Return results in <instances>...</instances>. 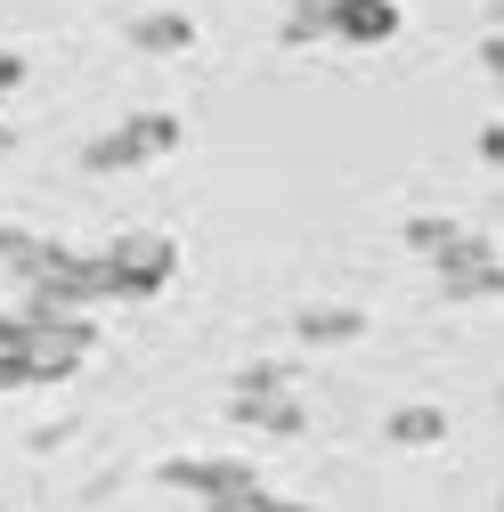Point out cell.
Returning <instances> with one entry per match:
<instances>
[{
  "label": "cell",
  "instance_id": "1",
  "mask_svg": "<svg viewBox=\"0 0 504 512\" xmlns=\"http://www.w3.org/2000/svg\"><path fill=\"white\" fill-rule=\"evenodd\" d=\"M171 147H179V114L139 106V114H122L114 131H98L82 147V171H139V163H163Z\"/></svg>",
  "mask_w": 504,
  "mask_h": 512
},
{
  "label": "cell",
  "instance_id": "2",
  "mask_svg": "<svg viewBox=\"0 0 504 512\" xmlns=\"http://www.w3.org/2000/svg\"><path fill=\"white\" fill-rule=\"evenodd\" d=\"M98 269H106V301H155L179 277V244L171 236H114L98 252Z\"/></svg>",
  "mask_w": 504,
  "mask_h": 512
},
{
  "label": "cell",
  "instance_id": "3",
  "mask_svg": "<svg viewBox=\"0 0 504 512\" xmlns=\"http://www.w3.org/2000/svg\"><path fill=\"white\" fill-rule=\"evenodd\" d=\"M439 293H448V301H496V293H504L496 236L456 228V236H448V252H439Z\"/></svg>",
  "mask_w": 504,
  "mask_h": 512
},
{
  "label": "cell",
  "instance_id": "4",
  "mask_svg": "<svg viewBox=\"0 0 504 512\" xmlns=\"http://www.w3.org/2000/svg\"><path fill=\"white\" fill-rule=\"evenodd\" d=\"M252 480H261V472H252V464H236V456H171V464H163V488L196 496V504L236 496V488H252Z\"/></svg>",
  "mask_w": 504,
  "mask_h": 512
},
{
  "label": "cell",
  "instance_id": "5",
  "mask_svg": "<svg viewBox=\"0 0 504 512\" xmlns=\"http://www.w3.org/2000/svg\"><path fill=\"white\" fill-rule=\"evenodd\" d=\"M74 252L66 236H33V228H0V269H17L25 285H49V277H66L74 269Z\"/></svg>",
  "mask_w": 504,
  "mask_h": 512
},
{
  "label": "cell",
  "instance_id": "6",
  "mask_svg": "<svg viewBox=\"0 0 504 512\" xmlns=\"http://www.w3.org/2000/svg\"><path fill=\"white\" fill-rule=\"evenodd\" d=\"M326 33L350 41V49H383L399 33V9L391 0H326Z\"/></svg>",
  "mask_w": 504,
  "mask_h": 512
},
{
  "label": "cell",
  "instance_id": "7",
  "mask_svg": "<svg viewBox=\"0 0 504 512\" xmlns=\"http://www.w3.org/2000/svg\"><path fill=\"white\" fill-rule=\"evenodd\" d=\"M122 33H131V49H147V57H179L187 41H196V17L187 9H139Z\"/></svg>",
  "mask_w": 504,
  "mask_h": 512
},
{
  "label": "cell",
  "instance_id": "8",
  "mask_svg": "<svg viewBox=\"0 0 504 512\" xmlns=\"http://www.w3.org/2000/svg\"><path fill=\"white\" fill-rule=\"evenodd\" d=\"M252 399H293V366H285V358H252V366H236L228 407H252Z\"/></svg>",
  "mask_w": 504,
  "mask_h": 512
},
{
  "label": "cell",
  "instance_id": "9",
  "mask_svg": "<svg viewBox=\"0 0 504 512\" xmlns=\"http://www.w3.org/2000/svg\"><path fill=\"white\" fill-rule=\"evenodd\" d=\"M228 423L269 431V439H293V431H309V407H301V399H252V407H228Z\"/></svg>",
  "mask_w": 504,
  "mask_h": 512
},
{
  "label": "cell",
  "instance_id": "10",
  "mask_svg": "<svg viewBox=\"0 0 504 512\" xmlns=\"http://www.w3.org/2000/svg\"><path fill=\"white\" fill-rule=\"evenodd\" d=\"M391 447H439L448 439V407H391Z\"/></svg>",
  "mask_w": 504,
  "mask_h": 512
},
{
  "label": "cell",
  "instance_id": "11",
  "mask_svg": "<svg viewBox=\"0 0 504 512\" xmlns=\"http://www.w3.org/2000/svg\"><path fill=\"white\" fill-rule=\"evenodd\" d=\"M293 326H301V342L326 350V342H358V334H366V309H301Z\"/></svg>",
  "mask_w": 504,
  "mask_h": 512
},
{
  "label": "cell",
  "instance_id": "12",
  "mask_svg": "<svg viewBox=\"0 0 504 512\" xmlns=\"http://www.w3.org/2000/svg\"><path fill=\"white\" fill-rule=\"evenodd\" d=\"M285 41H326V0H301V9H285Z\"/></svg>",
  "mask_w": 504,
  "mask_h": 512
},
{
  "label": "cell",
  "instance_id": "13",
  "mask_svg": "<svg viewBox=\"0 0 504 512\" xmlns=\"http://www.w3.org/2000/svg\"><path fill=\"white\" fill-rule=\"evenodd\" d=\"M448 236H456V220H415V228H407V244L423 252V261H439V252H448Z\"/></svg>",
  "mask_w": 504,
  "mask_h": 512
},
{
  "label": "cell",
  "instance_id": "14",
  "mask_svg": "<svg viewBox=\"0 0 504 512\" xmlns=\"http://www.w3.org/2000/svg\"><path fill=\"white\" fill-rule=\"evenodd\" d=\"M261 496H269V488H261V480H252V488H236V496H212L204 512H252V504H261Z\"/></svg>",
  "mask_w": 504,
  "mask_h": 512
},
{
  "label": "cell",
  "instance_id": "15",
  "mask_svg": "<svg viewBox=\"0 0 504 512\" xmlns=\"http://www.w3.org/2000/svg\"><path fill=\"white\" fill-rule=\"evenodd\" d=\"M17 82H25V49H0V98H9Z\"/></svg>",
  "mask_w": 504,
  "mask_h": 512
},
{
  "label": "cell",
  "instance_id": "16",
  "mask_svg": "<svg viewBox=\"0 0 504 512\" xmlns=\"http://www.w3.org/2000/svg\"><path fill=\"white\" fill-rule=\"evenodd\" d=\"M9 350H25V317H17V309H0V358H9Z\"/></svg>",
  "mask_w": 504,
  "mask_h": 512
},
{
  "label": "cell",
  "instance_id": "17",
  "mask_svg": "<svg viewBox=\"0 0 504 512\" xmlns=\"http://www.w3.org/2000/svg\"><path fill=\"white\" fill-rule=\"evenodd\" d=\"M480 163H488V171L504 163V122H488V131H480Z\"/></svg>",
  "mask_w": 504,
  "mask_h": 512
},
{
  "label": "cell",
  "instance_id": "18",
  "mask_svg": "<svg viewBox=\"0 0 504 512\" xmlns=\"http://www.w3.org/2000/svg\"><path fill=\"white\" fill-rule=\"evenodd\" d=\"M252 512H309V504H293V496H261Z\"/></svg>",
  "mask_w": 504,
  "mask_h": 512
},
{
  "label": "cell",
  "instance_id": "19",
  "mask_svg": "<svg viewBox=\"0 0 504 512\" xmlns=\"http://www.w3.org/2000/svg\"><path fill=\"white\" fill-rule=\"evenodd\" d=\"M9 147H17V131H9V122H0V155H9Z\"/></svg>",
  "mask_w": 504,
  "mask_h": 512
},
{
  "label": "cell",
  "instance_id": "20",
  "mask_svg": "<svg viewBox=\"0 0 504 512\" xmlns=\"http://www.w3.org/2000/svg\"><path fill=\"white\" fill-rule=\"evenodd\" d=\"M0 512H9V504H0Z\"/></svg>",
  "mask_w": 504,
  "mask_h": 512
}]
</instances>
